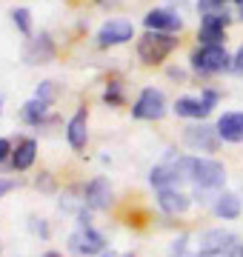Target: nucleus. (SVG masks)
<instances>
[{
  "mask_svg": "<svg viewBox=\"0 0 243 257\" xmlns=\"http://www.w3.org/2000/svg\"><path fill=\"white\" fill-rule=\"evenodd\" d=\"M232 69L243 77V46L237 49V52H234V57H232Z\"/></svg>",
  "mask_w": 243,
  "mask_h": 257,
  "instance_id": "obj_22",
  "label": "nucleus"
},
{
  "mask_svg": "<svg viewBox=\"0 0 243 257\" xmlns=\"http://www.w3.org/2000/svg\"><path fill=\"white\" fill-rule=\"evenodd\" d=\"M189 203H192V197L183 189H158V206L166 214H183Z\"/></svg>",
  "mask_w": 243,
  "mask_h": 257,
  "instance_id": "obj_13",
  "label": "nucleus"
},
{
  "mask_svg": "<svg viewBox=\"0 0 243 257\" xmlns=\"http://www.w3.org/2000/svg\"><path fill=\"white\" fill-rule=\"evenodd\" d=\"M46 109H49V100L35 97V100H29L26 106H23V120H26L29 126H40V123L46 120Z\"/></svg>",
  "mask_w": 243,
  "mask_h": 257,
  "instance_id": "obj_18",
  "label": "nucleus"
},
{
  "mask_svg": "<svg viewBox=\"0 0 243 257\" xmlns=\"http://www.w3.org/2000/svg\"><path fill=\"white\" fill-rule=\"evenodd\" d=\"M97 3H100V6H109V3H117V0H97Z\"/></svg>",
  "mask_w": 243,
  "mask_h": 257,
  "instance_id": "obj_25",
  "label": "nucleus"
},
{
  "mask_svg": "<svg viewBox=\"0 0 243 257\" xmlns=\"http://www.w3.org/2000/svg\"><path fill=\"white\" fill-rule=\"evenodd\" d=\"M215 109L209 100H203V97H180L178 103H175V114H180V117H192V120H203L209 111Z\"/></svg>",
  "mask_w": 243,
  "mask_h": 257,
  "instance_id": "obj_14",
  "label": "nucleus"
},
{
  "mask_svg": "<svg viewBox=\"0 0 243 257\" xmlns=\"http://www.w3.org/2000/svg\"><path fill=\"white\" fill-rule=\"evenodd\" d=\"M240 257H243V243H240Z\"/></svg>",
  "mask_w": 243,
  "mask_h": 257,
  "instance_id": "obj_28",
  "label": "nucleus"
},
{
  "mask_svg": "<svg viewBox=\"0 0 243 257\" xmlns=\"http://www.w3.org/2000/svg\"><path fill=\"white\" fill-rule=\"evenodd\" d=\"M69 248H72L75 254L94 257L106 248V237H103L100 231H94L89 223H80L77 231H72V237H69Z\"/></svg>",
  "mask_w": 243,
  "mask_h": 257,
  "instance_id": "obj_5",
  "label": "nucleus"
},
{
  "mask_svg": "<svg viewBox=\"0 0 243 257\" xmlns=\"http://www.w3.org/2000/svg\"><path fill=\"white\" fill-rule=\"evenodd\" d=\"M143 23H146V29L149 32H180V26H183V20H180L178 12L172 9H152L146 18H143Z\"/></svg>",
  "mask_w": 243,
  "mask_h": 257,
  "instance_id": "obj_9",
  "label": "nucleus"
},
{
  "mask_svg": "<svg viewBox=\"0 0 243 257\" xmlns=\"http://www.w3.org/2000/svg\"><path fill=\"white\" fill-rule=\"evenodd\" d=\"M178 169L183 183H192L197 200H206L203 194H215L226 180V169L217 160H209V157L178 155Z\"/></svg>",
  "mask_w": 243,
  "mask_h": 257,
  "instance_id": "obj_1",
  "label": "nucleus"
},
{
  "mask_svg": "<svg viewBox=\"0 0 243 257\" xmlns=\"http://www.w3.org/2000/svg\"><path fill=\"white\" fill-rule=\"evenodd\" d=\"M55 57V46H52V40L46 35L40 37H32L26 46V60L29 63H49Z\"/></svg>",
  "mask_w": 243,
  "mask_h": 257,
  "instance_id": "obj_15",
  "label": "nucleus"
},
{
  "mask_svg": "<svg viewBox=\"0 0 243 257\" xmlns=\"http://www.w3.org/2000/svg\"><path fill=\"white\" fill-rule=\"evenodd\" d=\"M132 114H135L138 120H160L163 114H166V97H163V92L155 89V86L143 89L141 97H138L135 106H132Z\"/></svg>",
  "mask_w": 243,
  "mask_h": 257,
  "instance_id": "obj_6",
  "label": "nucleus"
},
{
  "mask_svg": "<svg viewBox=\"0 0 243 257\" xmlns=\"http://www.w3.org/2000/svg\"><path fill=\"white\" fill-rule=\"evenodd\" d=\"M197 257H240L237 237L223 229H209L200 234L197 243Z\"/></svg>",
  "mask_w": 243,
  "mask_h": 257,
  "instance_id": "obj_3",
  "label": "nucleus"
},
{
  "mask_svg": "<svg viewBox=\"0 0 243 257\" xmlns=\"http://www.w3.org/2000/svg\"><path fill=\"white\" fill-rule=\"evenodd\" d=\"M237 3H243V0H237Z\"/></svg>",
  "mask_w": 243,
  "mask_h": 257,
  "instance_id": "obj_30",
  "label": "nucleus"
},
{
  "mask_svg": "<svg viewBox=\"0 0 243 257\" xmlns=\"http://www.w3.org/2000/svg\"><path fill=\"white\" fill-rule=\"evenodd\" d=\"M43 257H63V254H57V251H46Z\"/></svg>",
  "mask_w": 243,
  "mask_h": 257,
  "instance_id": "obj_26",
  "label": "nucleus"
},
{
  "mask_svg": "<svg viewBox=\"0 0 243 257\" xmlns=\"http://www.w3.org/2000/svg\"><path fill=\"white\" fill-rule=\"evenodd\" d=\"M83 200L89 209H109L112 206V186L106 177H94L83 189Z\"/></svg>",
  "mask_w": 243,
  "mask_h": 257,
  "instance_id": "obj_10",
  "label": "nucleus"
},
{
  "mask_svg": "<svg viewBox=\"0 0 243 257\" xmlns=\"http://www.w3.org/2000/svg\"><path fill=\"white\" fill-rule=\"evenodd\" d=\"M237 15H240V20H243V3H237Z\"/></svg>",
  "mask_w": 243,
  "mask_h": 257,
  "instance_id": "obj_27",
  "label": "nucleus"
},
{
  "mask_svg": "<svg viewBox=\"0 0 243 257\" xmlns=\"http://www.w3.org/2000/svg\"><path fill=\"white\" fill-rule=\"evenodd\" d=\"M12 20H15V26H18L23 35H32V12L29 9H15L12 12Z\"/></svg>",
  "mask_w": 243,
  "mask_h": 257,
  "instance_id": "obj_19",
  "label": "nucleus"
},
{
  "mask_svg": "<svg viewBox=\"0 0 243 257\" xmlns=\"http://www.w3.org/2000/svg\"><path fill=\"white\" fill-rule=\"evenodd\" d=\"M0 111H3V100H0Z\"/></svg>",
  "mask_w": 243,
  "mask_h": 257,
  "instance_id": "obj_29",
  "label": "nucleus"
},
{
  "mask_svg": "<svg viewBox=\"0 0 243 257\" xmlns=\"http://www.w3.org/2000/svg\"><path fill=\"white\" fill-rule=\"evenodd\" d=\"M9 155H12V143H9L6 138H0V163H3Z\"/></svg>",
  "mask_w": 243,
  "mask_h": 257,
  "instance_id": "obj_23",
  "label": "nucleus"
},
{
  "mask_svg": "<svg viewBox=\"0 0 243 257\" xmlns=\"http://www.w3.org/2000/svg\"><path fill=\"white\" fill-rule=\"evenodd\" d=\"M175 49H178V37H172L169 32H146V35L138 40V57H141L146 66L163 63Z\"/></svg>",
  "mask_w": 243,
  "mask_h": 257,
  "instance_id": "obj_2",
  "label": "nucleus"
},
{
  "mask_svg": "<svg viewBox=\"0 0 243 257\" xmlns=\"http://www.w3.org/2000/svg\"><path fill=\"white\" fill-rule=\"evenodd\" d=\"M12 189H15V180H6V177H0V197H3V194H9Z\"/></svg>",
  "mask_w": 243,
  "mask_h": 257,
  "instance_id": "obj_24",
  "label": "nucleus"
},
{
  "mask_svg": "<svg viewBox=\"0 0 243 257\" xmlns=\"http://www.w3.org/2000/svg\"><path fill=\"white\" fill-rule=\"evenodd\" d=\"M103 100L109 103V106H120L123 103V92H120V83L112 80L109 86H106V92H103Z\"/></svg>",
  "mask_w": 243,
  "mask_h": 257,
  "instance_id": "obj_20",
  "label": "nucleus"
},
{
  "mask_svg": "<svg viewBox=\"0 0 243 257\" xmlns=\"http://www.w3.org/2000/svg\"><path fill=\"white\" fill-rule=\"evenodd\" d=\"M35 97H40V100H52V97H55V86H52V83H40Z\"/></svg>",
  "mask_w": 243,
  "mask_h": 257,
  "instance_id": "obj_21",
  "label": "nucleus"
},
{
  "mask_svg": "<svg viewBox=\"0 0 243 257\" xmlns=\"http://www.w3.org/2000/svg\"><path fill=\"white\" fill-rule=\"evenodd\" d=\"M66 140H69V146L80 152L86 149V140H89V117H86V109L75 111L72 120L66 123Z\"/></svg>",
  "mask_w": 243,
  "mask_h": 257,
  "instance_id": "obj_12",
  "label": "nucleus"
},
{
  "mask_svg": "<svg viewBox=\"0 0 243 257\" xmlns=\"http://www.w3.org/2000/svg\"><path fill=\"white\" fill-rule=\"evenodd\" d=\"M132 37H135V26L129 20H106L97 32V43L100 46H120Z\"/></svg>",
  "mask_w": 243,
  "mask_h": 257,
  "instance_id": "obj_7",
  "label": "nucleus"
},
{
  "mask_svg": "<svg viewBox=\"0 0 243 257\" xmlns=\"http://www.w3.org/2000/svg\"><path fill=\"white\" fill-rule=\"evenodd\" d=\"M35 157H38V143L32 138L20 140L18 149L12 152V166H15V172H26L29 166L35 163Z\"/></svg>",
  "mask_w": 243,
  "mask_h": 257,
  "instance_id": "obj_16",
  "label": "nucleus"
},
{
  "mask_svg": "<svg viewBox=\"0 0 243 257\" xmlns=\"http://www.w3.org/2000/svg\"><path fill=\"white\" fill-rule=\"evenodd\" d=\"M217 138L226 143H243V111H226L217 117Z\"/></svg>",
  "mask_w": 243,
  "mask_h": 257,
  "instance_id": "obj_11",
  "label": "nucleus"
},
{
  "mask_svg": "<svg viewBox=\"0 0 243 257\" xmlns=\"http://www.w3.org/2000/svg\"><path fill=\"white\" fill-rule=\"evenodd\" d=\"M126 257H132V254H126Z\"/></svg>",
  "mask_w": 243,
  "mask_h": 257,
  "instance_id": "obj_31",
  "label": "nucleus"
},
{
  "mask_svg": "<svg viewBox=\"0 0 243 257\" xmlns=\"http://www.w3.org/2000/svg\"><path fill=\"white\" fill-rule=\"evenodd\" d=\"M183 140H186V146L197 149V152H215L220 138H217V128L197 123V126H189L186 132H183Z\"/></svg>",
  "mask_w": 243,
  "mask_h": 257,
  "instance_id": "obj_8",
  "label": "nucleus"
},
{
  "mask_svg": "<svg viewBox=\"0 0 243 257\" xmlns=\"http://www.w3.org/2000/svg\"><path fill=\"white\" fill-rule=\"evenodd\" d=\"M215 214H217V217H223V220H234V217H240V197H237V194H217Z\"/></svg>",
  "mask_w": 243,
  "mask_h": 257,
  "instance_id": "obj_17",
  "label": "nucleus"
},
{
  "mask_svg": "<svg viewBox=\"0 0 243 257\" xmlns=\"http://www.w3.org/2000/svg\"><path fill=\"white\" fill-rule=\"evenodd\" d=\"M192 69L200 74H220L232 69V55L223 46H200L192 55Z\"/></svg>",
  "mask_w": 243,
  "mask_h": 257,
  "instance_id": "obj_4",
  "label": "nucleus"
}]
</instances>
